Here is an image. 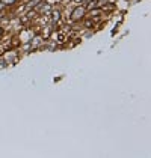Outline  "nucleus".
Masks as SVG:
<instances>
[{
    "mask_svg": "<svg viewBox=\"0 0 151 158\" xmlns=\"http://www.w3.org/2000/svg\"><path fill=\"white\" fill-rule=\"evenodd\" d=\"M51 20L53 21H59L61 20V11H53L51 12Z\"/></svg>",
    "mask_w": 151,
    "mask_h": 158,
    "instance_id": "nucleus-2",
    "label": "nucleus"
},
{
    "mask_svg": "<svg viewBox=\"0 0 151 158\" xmlns=\"http://www.w3.org/2000/svg\"><path fill=\"white\" fill-rule=\"evenodd\" d=\"M85 12H86V9L83 6H77V8H74V11L71 14V20L73 21H80L85 17Z\"/></svg>",
    "mask_w": 151,
    "mask_h": 158,
    "instance_id": "nucleus-1",
    "label": "nucleus"
},
{
    "mask_svg": "<svg viewBox=\"0 0 151 158\" xmlns=\"http://www.w3.org/2000/svg\"><path fill=\"white\" fill-rule=\"evenodd\" d=\"M17 2H18V0H2V3H3V5H9V6L14 5V3H17Z\"/></svg>",
    "mask_w": 151,
    "mask_h": 158,
    "instance_id": "nucleus-3",
    "label": "nucleus"
},
{
    "mask_svg": "<svg viewBox=\"0 0 151 158\" xmlns=\"http://www.w3.org/2000/svg\"><path fill=\"white\" fill-rule=\"evenodd\" d=\"M0 9H3V3H0Z\"/></svg>",
    "mask_w": 151,
    "mask_h": 158,
    "instance_id": "nucleus-4",
    "label": "nucleus"
}]
</instances>
